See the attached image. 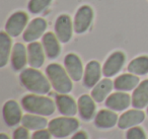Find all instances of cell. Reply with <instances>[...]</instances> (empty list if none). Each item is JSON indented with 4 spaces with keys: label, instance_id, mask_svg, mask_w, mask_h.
I'll list each match as a JSON object with an SVG mask.
<instances>
[{
    "label": "cell",
    "instance_id": "obj_31",
    "mask_svg": "<svg viewBox=\"0 0 148 139\" xmlns=\"http://www.w3.org/2000/svg\"><path fill=\"white\" fill-rule=\"evenodd\" d=\"M71 139H87V136H86V134H85V132L79 131V132L75 133Z\"/></svg>",
    "mask_w": 148,
    "mask_h": 139
},
{
    "label": "cell",
    "instance_id": "obj_4",
    "mask_svg": "<svg viewBox=\"0 0 148 139\" xmlns=\"http://www.w3.org/2000/svg\"><path fill=\"white\" fill-rule=\"evenodd\" d=\"M78 127L79 122L76 119L60 117L50 121L48 125V130L53 136L57 138H63L73 134L78 129Z\"/></svg>",
    "mask_w": 148,
    "mask_h": 139
},
{
    "label": "cell",
    "instance_id": "obj_12",
    "mask_svg": "<svg viewBox=\"0 0 148 139\" xmlns=\"http://www.w3.org/2000/svg\"><path fill=\"white\" fill-rule=\"evenodd\" d=\"M132 104V98L128 94L123 92H115L110 94L106 100V106L112 111H124Z\"/></svg>",
    "mask_w": 148,
    "mask_h": 139
},
{
    "label": "cell",
    "instance_id": "obj_17",
    "mask_svg": "<svg viewBox=\"0 0 148 139\" xmlns=\"http://www.w3.org/2000/svg\"><path fill=\"white\" fill-rule=\"evenodd\" d=\"M148 105V79L138 84L132 94V106L135 109H143Z\"/></svg>",
    "mask_w": 148,
    "mask_h": 139
},
{
    "label": "cell",
    "instance_id": "obj_27",
    "mask_svg": "<svg viewBox=\"0 0 148 139\" xmlns=\"http://www.w3.org/2000/svg\"><path fill=\"white\" fill-rule=\"evenodd\" d=\"M52 0H29V12L37 14L42 11H44L50 4H51Z\"/></svg>",
    "mask_w": 148,
    "mask_h": 139
},
{
    "label": "cell",
    "instance_id": "obj_23",
    "mask_svg": "<svg viewBox=\"0 0 148 139\" xmlns=\"http://www.w3.org/2000/svg\"><path fill=\"white\" fill-rule=\"evenodd\" d=\"M113 87V81L109 78H105V79L101 80L95 86H93L92 92H91V96L95 102L101 103L105 100H107Z\"/></svg>",
    "mask_w": 148,
    "mask_h": 139
},
{
    "label": "cell",
    "instance_id": "obj_7",
    "mask_svg": "<svg viewBox=\"0 0 148 139\" xmlns=\"http://www.w3.org/2000/svg\"><path fill=\"white\" fill-rule=\"evenodd\" d=\"M73 32V25L69 15L62 14L57 19L55 23V33L58 40L62 43L70 41Z\"/></svg>",
    "mask_w": 148,
    "mask_h": 139
},
{
    "label": "cell",
    "instance_id": "obj_6",
    "mask_svg": "<svg viewBox=\"0 0 148 139\" xmlns=\"http://www.w3.org/2000/svg\"><path fill=\"white\" fill-rule=\"evenodd\" d=\"M29 17L23 11L14 12L7 21L5 25V31L11 37H18L25 28L27 27Z\"/></svg>",
    "mask_w": 148,
    "mask_h": 139
},
{
    "label": "cell",
    "instance_id": "obj_26",
    "mask_svg": "<svg viewBox=\"0 0 148 139\" xmlns=\"http://www.w3.org/2000/svg\"><path fill=\"white\" fill-rule=\"evenodd\" d=\"M128 71L135 75L148 73V56H140L132 60L128 65Z\"/></svg>",
    "mask_w": 148,
    "mask_h": 139
},
{
    "label": "cell",
    "instance_id": "obj_1",
    "mask_svg": "<svg viewBox=\"0 0 148 139\" xmlns=\"http://www.w3.org/2000/svg\"><path fill=\"white\" fill-rule=\"evenodd\" d=\"M19 79L21 84L34 94H48L51 88V84L43 73L33 67L23 70L19 75Z\"/></svg>",
    "mask_w": 148,
    "mask_h": 139
},
{
    "label": "cell",
    "instance_id": "obj_29",
    "mask_svg": "<svg viewBox=\"0 0 148 139\" xmlns=\"http://www.w3.org/2000/svg\"><path fill=\"white\" fill-rule=\"evenodd\" d=\"M29 129L25 127H19L13 132V139H29Z\"/></svg>",
    "mask_w": 148,
    "mask_h": 139
},
{
    "label": "cell",
    "instance_id": "obj_16",
    "mask_svg": "<svg viewBox=\"0 0 148 139\" xmlns=\"http://www.w3.org/2000/svg\"><path fill=\"white\" fill-rule=\"evenodd\" d=\"M42 45L38 42H32L27 46V61L31 67L40 68L45 61V55Z\"/></svg>",
    "mask_w": 148,
    "mask_h": 139
},
{
    "label": "cell",
    "instance_id": "obj_24",
    "mask_svg": "<svg viewBox=\"0 0 148 139\" xmlns=\"http://www.w3.org/2000/svg\"><path fill=\"white\" fill-rule=\"evenodd\" d=\"M21 124L23 127H25L29 130H42L45 129L48 126V121L47 119L43 118L40 115H25L23 116L21 119Z\"/></svg>",
    "mask_w": 148,
    "mask_h": 139
},
{
    "label": "cell",
    "instance_id": "obj_2",
    "mask_svg": "<svg viewBox=\"0 0 148 139\" xmlns=\"http://www.w3.org/2000/svg\"><path fill=\"white\" fill-rule=\"evenodd\" d=\"M23 108L27 112L40 116H51L55 112V104L49 98L36 94H27L21 100Z\"/></svg>",
    "mask_w": 148,
    "mask_h": 139
},
{
    "label": "cell",
    "instance_id": "obj_8",
    "mask_svg": "<svg viewBox=\"0 0 148 139\" xmlns=\"http://www.w3.org/2000/svg\"><path fill=\"white\" fill-rule=\"evenodd\" d=\"M67 73L73 81H79L83 76V66L79 57L75 54H68L64 59Z\"/></svg>",
    "mask_w": 148,
    "mask_h": 139
},
{
    "label": "cell",
    "instance_id": "obj_13",
    "mask_svg": "<svg viewBox=\"0 0 148 139\" xmlns=\"http://www.w3.org/2000/svg\"><path fill=\"white\" fill-rule=\"evenodd\" d=\"M145 119V114L139 109L130 110L125 112L118 121V126L120 129H130L132 127L139 125Z\"/></svg>",
    "mask_w": 148,
    "mask_h": 139
},
{
    "label": "cell",
    "instance_id": "obj_33",
    "mask_svg": "<svg viewBox=\"0 0 148 139\" xmlns=\"http://www.w3.org/2000/svg\"><path fill=\"white\" fill-rule=\"evenodd\" d=\"M147 113H148V108H147Z\"/></svg>",
    "mask_w": 148,
    "mask_h": 139
},
{
    "label": "cell",
    "instance_id": "obj_15",
    "mask_svg": "<svg viewBox=\"0 0 148 139\" xmlns=\"http://www.w3.org/2000/svg\"><path fill=\"white\" fill-rule=\"evenodd\" d=\"M56 105L63 116L66 117H72L77 113L78 110V105L75 103V100L71 96L67 94H59L56 98Z\"/></svg>",
    "mask_w": 148,
    "mask_h": 139
},
{
    "label": "cell",
    "instance_id": "obj_11",
    "mask_svg": "<svg viewBox=\"0 0 148 139\" xmlns=\"http://www.w3.org/2000/svg\"><path fill=\"white\" fill-rule=\"evenodd\" d=\"M125 63V55L122 52H115L107 59L103 64V73L106 77H112L116 75L122 69Z\"/></svg>",
    "mask_w": 148,
    "mask_h": 139
},
{
    "label": "cell",
    "instance_id": "obj_9",
    "mask_svg": "<svg viewBox=\"0 0 148 139\" xmlns=\"http://www.w3.org/2000/svg\"><path fill=\"white\" fill-rule=\"evenodd\" d=\"M46 29H47V21L44 19L39 17V19H33L25 29L23 34V40L29 43L35 42L36 40L41 38V36H43Z\"/></svg>",
    "mask_w": 148,
    "mask_h": 139
},
{
    "label": "cell",
    "instance_id": "obj_20",
    "mask_svg": "<svg viewBox=\"0 0 148 139\" xmlns=\"http://www.w3.org/2000/svg\"><path fill=\"white\" fill-rule=\"evenodd\" d=\"M43 47L45 53L50 59H55L59 56L61 48L59 45V40L57 36L53 33H46L43 37Z\"/></svg>",
    "mask_w": 148,
    "mask_h": 139
},
{
    "label": "cell",
    "instance_id": "obj_19",
    "mask_svg": "<svg viewBox=\"0 0 148 139\" xmlns=\"http://www.w3.org/2000/svg\"><path fill=\"white\" fill-rule=\"evenodd\" d=\"M139 84V77L135 74L127 73L118 76L114 81V87L120 92H130Z\"/></svg>",
    "mask_w": 148,
    "mask_h": 139
},
{
    "label": "cell",
    "instance_id": "obj_14",
    "mask_svg": "<svg viewBox=\"0 0 148 139\" xmlns=\"http://www.w3.org/2000/svg\"><path fill=\"white\" fill-rule=\"evenodd\" d=\"M101 74V65L97 61H90L87 63L83 75V83L86 87H93L99 81Z\"/></svg>",
    "mask_w": 148,
    "mask_h": 139
},
{
    "label": "cell",
    "instance_id": "obj_25",
    "mask_svg": "<svg viewBox=\"0 0 148 139\" xmlns=\"http://www.w3.org/2000/svg\"><path fill=\"white\" fill-rule=\"evenodd\" d=\"M11 40L7 33L0 34V67H4L8 62L10 55Z\"/></svg>",
    "mask_w": 148,
    "mask_h": 139
},
{
    "label": "cell",
    "instance_id": "obj_10",
    "mask_svg": "<svg viewBox=\"0 0 148 139\" xmlns=\"http://www.w3.org/2000/svg\"><path fill=\"white\" fill-rule=\"evenodd\" d=\"M3 119L7 126L13 127L21 122L23 115L18 104L15 100H8L3 106Z\"/></svg>",
    "mask_w": 148,
    "mask_h": 139
},
{
    "label": "cell",
    "instance_id": "obj_28",
    "mask_svg": "<svg viewBox=\"0 0 148 139\" xmlns=\"http://www.w3.org/2000/svg\"><path fill=\"white\" fill-rule=\"evenodd\" d=\"M126 139H146V135L140 127H132L126 133Z\"/></svg>",
    "mask_w": 148,
    "mask_h": 139
},
{
    "label": "cell",
    "instance_id": "obj_32",
    "mask_svg": "<svg viewBox=\"0 0 148 139\" xmlns=\"http://www.w3.org/2000/svg\"><path fill=\"white\" fill-rule=\"evenodd\" d=\"M0 139H9V137L7 136L6 134H4V133H2V134L0 135Z\"/></svg>",
    "mask_w": 148,
    "mask_h": 139
},
{
    "label": "cell",
    "instance_id": "obj_5",
    "mask_svg": "<svg viewBox=\"0 0 148 139\" xmlns=\"http://www.w3.org/2000/svg\"><path fill=\"white\" fill-rule=\"evenodd\" d=\"M93 19V11L90 6L83 5L77 10L74 19V31L77 34H83L89 29Z\"/></svg>",
    "mask_w": 148,
    "mask_h": 139
},
{
    "label": "cell",
    "instance_id": "obj_18",
    "mask_svg": "<svg viewBox=\"0 0 148 139\" xmlns=\"http://www.w3.org/2000/svg\"><path fill=\"white\" fill-rule=\"evenodd\" d=\"M27 62V52L25 47L21 43H16L11 52V65L15 71L25 68Z\"/></svg>",
    "mask_w": 148,
    "mask_h": 139
},
{
    "label": "cell",
    "instance_id": "obj_21",
    "mask_svg": "<svg viewBox=\"0 0 148 139\" xmlns=\"http://www.w3.org/2000/svg\"><path fill=\"white\" fill-rule=\"evenodd\" d=\"M95 100L92 96H89L87 94H83L78 98V112L80 117L85 121L90 120L93 117L95 112Z\"/></svg>",
    "mask_w": 148,
    "mask_h": 139
},
{
    "label": "cell",
    "instance_id": "obj_3",
    "mask_svg": "<svg viewBox=\"0 0 148 139\" xmlns=\"http://www.w3.org/2000/svg\"><path fill=\"white\" fill-rule=\"evenodd\" d=\"M46 74L50 80V83L57 92L66 94L72 90L71 77L67 71L59 64H50L46 68Z\"/></svg>",
    "mask_w": 148,
    "mask_h": 139
},
{
    "label": "cell",
    "instance_id": "obj_22",
    "mask_svg": "<svg viewBox=\"0 0 148 139\" xmlns=\"http://www.w3.org/2000/svg\"><path fill=\"white\" fill-rule=\"evenodd\" d=\"M119 119L114 111L101 110L97 113L95 119V124L97 128L101 129H110L114 127L118 123Z\"/></svg>",
    "mask_w": 148,
    "mask_h": 139
},
{
    "label": "cell",
    "instance_id": "obj_30",
    "mask_svg": "<svg viewBox=\"0 0 148 139\" xmlns=\"http://www.w3.org/2000/svg\"><path fill=\"white\" fill-rule=\"evenodd\" d=\"M31 139H51V133L49 130H45V129L38 130L34 133Z\"/></svg>",
    "mask_w": 148,
    "mask_h": 139
}]
</instances>
